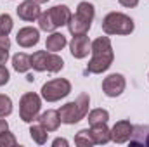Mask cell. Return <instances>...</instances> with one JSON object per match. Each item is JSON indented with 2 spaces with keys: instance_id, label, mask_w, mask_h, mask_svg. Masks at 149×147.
Segmentation results:
<instances>
[{
  "instance_id": "1",
  "label": "cell",
  "mask_w": 149,
  "mask_h": 147,
  "mask_svg": "<svg viewBox=\"0 0 149 147\" xmlns=\"http://www.w3.org/2000/svg\"><path fill=\"white\" fill-rule=\"evenodd\" d=\"M92 52V59L87 66L85 73H92V74H101L104 71H108L113 64L114 59V52H113V45L111 40L108 37H99L92 42L90 47Z\"/></svg>"
},
{
  "instance_id": "2",
  "label": "cell",
  "mask_w": 149,
  "mask_h": 147,
  "mask_svg": "<svg viewBox=\"0 0 149 147\" xmlns=\"http://www.w3.org/2000/svg\"><path fill=\"white\" fill-rule=\"evenodd\" d=\"M70 19H71V10L68 5H54L49 10L40 14L38 26L43 31H56L59 26L68 24Z\"/></svg>"
},
{
  "instance_id": "3",
  "label": "cell",
  "mask_w": 149,
  "mask_h": 147,
  "mask_svg": "<svg viewBox=\"0 0 149 147\" xmlns=\"http://www.w3.org/2000/svg\"><path fill=\"white\" fill-rule=\"evenodd\" d=\"M88 106H90L88 94H80L76 97V101L61 106V109H59L61 123H64V125H74V123H78L80 119H83L87 116Z\"/></svg>"
},
{
  "instance_id": "4",
  "label": "cell",
  "mask_w": 149,
  "mask_h": 147,
  "mask_svg": "<svg viewBox=\"0 0 149 147\" xmlns=\"http://www.w3.org/2000/svg\"><path fill=\"white\" fill-rule=\"evenodd\" d=\"M102 31L106 35H130L134 31V19L123 12H109L102 19Z\"/></svg>"
},
{
  "instance_id": "5",
  "label": "cell",
  "mask_w": 149,
  "mask_h": 147,
  "mask_svg": "<svg viewBox=\"0 0 149 147\" xmlns=\"http://www.w3.org/2000/svg\"><path fill=\"white\" fill-rule=\"evenodd\" d=\"M31 68L35 71H49V73H59L64 68V61L56 54L45 50H37L31 55Z\"/></svg>"
},
{
  "instance_id": "6",
  "label": "cell",
  "mask_w": 149,
  "mask_h": 147,
  "mask_svg": "<svg viewBox=\"0 0 149 147\" xmlns=\"http://www.w3.org/2000/svg\"><path fill=\"white\" fill-rule=\"evenodd\" d=\"M40 92H42V97L47 102H57V101L64 99L71 92V83L66 78H56V80L47 81L42 87Z\"/></svg>"
},
{
  "instance_id": "7",
  "label": "cell",
  "mask_w": 149,
  "mask_h": 147,
  "mask_svg": "<svg viewBox=\"0 0 149 147\" xmlns=\"http://www.w3.org/2000/svg\"><path fill=\"white\" fill-rule=\"evenodd\" d=\"M42 107V99L33 92H26L19 101V118L24 123H33L38 118Z\"/></svg>"
},
{
  "instance_id": "8",
  "label": "cell",
  "mask_w": 149,
  "mask_h": 147,
  "mask_svg": "<svg viewBox=\"0 0 149 147\" xmlns=\"http://www.w3.org/2000/svg\"><path fill=\"white\" fill-rule=\"evenodd\" d=\"M125 87H127V81H125L123 74H120V73H113L102 80V92L108 97H118V95H121L123 90H125Z\"/></svg>"
},
{
  "instance_id": "9",
  "label": "cell",
  "mask_w": 149,
  "mask_h": 147,
  "mask_svg": "<svg viewBox=\"0 0 149 147\" xmlns=\"http://www.w3.org/2000/svg\"><path fill=\"white\" fill-rule=\"evenodd\" d=\"M134 135V125L127 119L118 121L114 126L111 128V140L116 144H125L132 139Z\"/></svg>"
},
{
  "instance_id": "10",
  "label": "cell",
  "mask_w": 149,
  "mask_h": 147,
  "mask_svg": "<svg viewBox=\"0 0 149 147\" xmlns=\"http://www.w3.org/2000/svg\"><path fill=\"white\" fill-rule=\"evenodd\" d=\"M90 47H92V42L88 40L87 35H73V40L70 43V50H71V55L74 59L87 57L90 52Z\"/></svg>"
},
{
  "instance_id": "11",
  "label": "cell",
  "mask_w": 149,
  "mask_h": 147,
  "mask_svg": "<svg viewBox=\"0 0 149 147\" xmlns=\"http://www.w3.org/2000/svg\"><path fill=\"white\" fill-rule=\"evenodd\" d=\"M17 10V16L23 19V21H35L40 17L42 10H40V3L35 2V0H24L19 3V7L16 9Z\"/></svg>"
},
{
  "instance_id": "12",
  "label": "cell",
  "mask_w": 149,
  "mask_h": 147,
  "mask_svg": "<svg viewBox=\"0 0 149 147\" xmlns=\"http://www.w3.org/2000/svg\"><path fill=\"white\" fill-rule=\"evenodd\" d=\"M16 40H17V43H19L23 49H30V47H33V45L38 43V40H40V31H38L37 28H33V26H24V28H21V30L17 31Z\"/></svg>"
},
{
  "instance_id": "13",
  "label": "cell",
  "mask_w": 149,
  "mask_h": 147,
  "mask_svg": "<svg viewBox=\"0 0 149 147\" xmlns=\"http://www.w3.org/2000/svg\"><path fill=\"white\" fill-rule=\"evenodd\" d=\"M38 123L47 130V132H56L61 125V118H59V111L49 109L45 112H42L38 116Z\"/></svg>"
},
{
  "instance_id": "14",
  "label": "cell",
  "mask_w": 149,
  "mask_h": 147,
  "mask_svg": "<svg viewBox=\"0 0 149 147\" xmlns=\"http://www.w3.org/2000/svg\"><path fill=\"white\" fill-rule=\"evenodd\" d=\"M90 26H92V23L83 19V17H80L78 14H71V19L68 23V30H70L71 35H87Z\"/></svg>"
},
{
  "instance_id": "15",
  "label": "cell",
  "mask_w": 149,
  "mask_h": 147,
  "mask_svg": "<svg viewBox=\"0 0 149 147\" xmlns=\"http://www.w3.org/2000/svg\"><path fill=\"white\" fill-rule=\"evenodd\" d=\"M90 133L95 144H108L111 140V130L108 128L106 123H97L90 126Z\"/></svg>"
},
{
  "instance_id": "16",
  "label": "cell",
  "mask_w": 149,
  "mask_h": 147,
  "mask_svg": "<svg viewBox=\"0 0 149 147\" xmlns=\"http://www.w3.org/2000/svg\"><path fill=\"white\" fill-rule=\"evenodd\" d=\"M66 43H68V40L66 37L63 35V33H52L50 37H47V42H45V49L49 50V52H59V50H63L64 47H66Z\"/></svg>"
},
{
  "instance_id": "17",
  "label": "cell",
  "mask_w": 149,
  "mask_h": 147,
  "mask_svg": "<svg viewBox=\"0 0 149 147\" xmlns=\"http://www.w3.org/2000/svg\"><path fill=\"white\" fill-rule=\"evenodd\" d=\"M12 68L17 73H28L31 68V55H28L24 52H17L12 57Z\"/></svg>"
},
{
  "instance_id": "18",
  "label": "cell",
  "mask_w": 149,
  "mask_h": 147,
  "mask_svg": "<svg viewBox=\"0 0 149 147\" xmlns=\"http://www.w3.org/2000/svg\"><path fill=\"white\" fill-rule=\"evenodd\" d=\"M74 14H78L80 17H83V19H87V21L92 23V21H94V16H95V9H94V5L88 3V2H80Z\"/></svg>"
},
{
  "instance_id": "19",
  "label": "cell",
  "mask_w": 149,
  "mask_h": 147,
  "mask_svg": "<svg viewBox=\"0 0 149 147\" xmlns=\"http://www.w3.org/2000/svg\"><path fill=\"white\" fill-rule=\"evenodd\" d=\"M74 144L80 146V147H90V146H94L95 142H94V139H92L90 130L85 128V130H80V132L76 133V137H74Z\"/></svg>"
},
{
  "instance_id": "20",
  "label": "cell",
  "mask_w": 149,
  "mask_h": 147,
  "mask_svg": "<svg viewBox=\"0 0 149 147\" xmlns=\"http://www.w3.org/2000/svg\"><path fill=\"white\" fill-rule=\"evenodd\" d=\"M30 135H31V139L37 142V144H45L47 142V130L40 125V123H37V125H31V128H30Z\"/></svg>"
},
{
  "instance_id": "21",
  "label": "cell",
  "mask_w": 149,
  "mask_h": 147,
  "mask_svg": "<svg viewBox=\"0 0 149 147\" xmlns=\"http://www.w3.org/2000/svg\"><path fill=\"white\" fill-rule=\"evenodd\" d=\"M109 112L106 109H94L88 112V125H97V123H108Z\"/></svg>"
},
{
  "instance_id": "22",
  "label": "cell",
  "mask_w": 149,
  "mask_h": 147,
  "mask_svg": "<svg viewBox=\"0 0 149 147\" xmlns=\"http://www.w3.org/2000/svg\"><path fill=\"white\" fill-rule=\"evenodd\" d=\"M12 112V101L10 97L0 94V118H5Z\"/></svg>"
},
{
  "instance_id": "23",
  "label": "cell",
  "mask_w": 149,
  "mask_h": 147,
  "mask_svg": "<svg viewBox=\"0 0 149 147\" xmlns=\"http://www.w3.org/2000/svg\"><path fill=\"white\" fill-rule=\"evenodd\" d=\"M12 17L9 14H0V35H9L12 31Z\"/></svg>"
},
{
  "instance_id": "24",
  "label": "cell",
  "mask_w": 149,
  "mask_h": 147,
  "mask_svg": "<svg viewBox=\"0 0 149 147\" xmlns=\"http://www.w3.org/2000/svg\"><path fill=\"white\" fill-rule=\"evenodd\" d=\"M14 146H17V140H16L14 133H10L9 130L0 133V147H14Z\"/></svg>"
},
{
  "instance_id": "25",
  "label": "cell",
  "mask_w": 149,
  "mask_h": 147,
  "mask_svg": "<svg viewBox=\"0 0 149 147\" xmlns=\"http://www.w3.org/2000/svg\"><path fill=\"white\" fill-rule=\"evenodd\" d=\"M9 78H10V74L7 71V68L2 64V66H0V87H3L5 83H9Z\"/></svg>"
},
{
  "instance_id": "26",
  "label": "cell",
  "mask_w": 149,
  "mask_h": 147,
  "mask_svg": "<svg viewBox=\"0 0 149 147\" xmlns=\"http://www.w3.org/2000/svg\"><path fill=\"white\" fill-rule=\"evenodd\" d=\"M0 49H10V40L7 35H0Z\"/></svg>"
},
{
  "instance_id": "27",
  "label": "cell",
  "mask_w": 149,
  "mask_h": 147,
  "mask_svg": "<svg viewBox=\"0 0 149 147\" xmlns=\"http://www.w3.org/2000/svg\"><path fill=\"white\" fill-rule=\"evenodd\" d=\"M7 59H9V50L7 49H0V66L5 64Z\"/></svg>"
},
{
  "instance_id": "28",
  "label": "cell",
  "mask_w": 149,
  "mask_h": 147,
  "mask_svg": "<svg viewBox=\"0 0 149 147\" xmlns=\"http://www.w3.org/2000/svg\"><path fill=\"white\" fill-rule=\"evenodd\" d=\"M123 7H135L139 3V0H118Z\"/></svg>"
},
{
  "instance_id": "29",
  "label": "cell",
  "mask_w": 149,
  "mask_h": 147,
  "mask_svg": "<svg viewBox=\"0 0 149 147\" xmlns=\"http://www.w3.org/2000/svg\"><path fill=\"white\" fill-rule=\"evenodd\" d=\"M52 146H54V147H59V146H68V140H64V139H56Z\"/></svg>"
},
{
  "instance_id": "30",
  "label": "cell",
  "mask_w": 149,
  "mask_h": 147,
  "mask_svg": "<svg viewBox=\"0 0 149 147\" xmlns=\"http://www.w3.org/2000/svg\"><path fill=\"white\" fill-rule=\"evenodd\" d=\"M5 130H9V125H7L5 119H0V133H3Z\"/></svg>"
},
{
  "instance_id": "31",
  "label": "cell",
  "mask_w": 149,
  "mask_h": 147,
  "mask_svg": "<svg viewBox=\"0 0 149 147\" xmlns=\"http://www.w3.org/2000/svg\"><path fill=\"white\" fill-rule=\"evenodd\" d=\"M35 2H38V3H43V2H47V0H35Z\"/></svg>"
}]
</instances>
